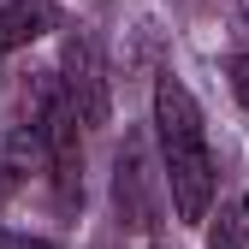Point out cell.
Listing matches in <instances>:
<instances>
[{"instance_id": "3957f363", "label": "cell", "mask_w": 249, "mask_h": 249, "mask_svg": "<svg viewBox=\"0 0 249 249\" xmlns=\"http://www.w3.org/2000/svg\"><path fill=\"white\" fill-rule=\"evenodd\" d=\"M48 24H53V6H48V0H6V6H0V48L36 42Z\"/></svg>"}, {"instance_id": "7a4b0ae2", "label": "cell", "mask_w": 249, "mask_h": 249, "mask_svg": "<svg viewBox=\"0 0 249 249\" xmlns=\"http://www.w3.org/2000/svg\"><path fill=\"white\" fill-rule=\"evenodd\" d=\"M59 101L77 124H107V77H101V59L83 36L66 42V77H59Z\"/></svg>"}, {"instance_id": "52a82bcc", "label": "cell", "mask_w": 249, "mask_h": 249, "mask_svg": "<svg viewBox=\"0 0 249 249\" xmlns=\"http://www.w3.org/2000/svg\"><path fill=\"white\" fill-rule=\"evenodd\" d=\"M237 220H243V249H249V196H243V213H237Z\"/></svg>"}, {"instance_id": "6da1fadb", "label": "cell", "mask_w": 249, "mask_h": 249, "mask_svg": "<svg viewBox=\"0 0 249 249\" xmlns=\"http://www.w3.org/2000/svg\"><path fill=\"white\" fill-rule=\"evenodd\" d=\"M154 137H160V178H166V190H172L178 220L184 226H202L220 172H213V148H208L202 107H196V95L172 71L154 83Z\"/></svg>"}, {"instance_id": "9c48e42d", "label": "cell", "mask_w": 249, "mask_h": 249, "mask_svg": "<svg viewBox=\"0 0 249 249\" xmlns=\"http://www.w3.org/2000/svg\"><path fill=\"white\" fill-rule=\"evenodd\" d=\"M237 6H243V24H249V0H237Z\"/></svg>"}, {"instance_id": "ba28073f", "label": "cell", "mask_w": 249, "mask_h": 249, "mask_svg": "<svg viewBox=\"0 0 249 249\" xmlns=\"http://www.w3.org/2000/svg\"><path fill=\"white\" fill-rule=\"evenodd\" d=\"M12 196V172H0V202H6Z\"/></svg>"}, {"instance_id": "8992f818", "label": "cell", "mask_w": 249, "mask_h": 249, "mask_svg": "<svg viewBox=\"0 0 249 249\" xmlns=\"http://www.w3.org/2000/svg\"><path fill=\"white\" fill-rule=\"evenodd\" d=\"M0 249H53L48 237H24V231H6L0 226Z\"/></svg>"}, {"instance_id": "277c9868", "label": "cell", "mask_w": 249, "mask_h": 249, "mask_svg": "<svg viewBox=\"0 0 249 249\" xmlns=\"http://www.w3.org/2000/svg\"><path fill=\"white\" fill-rule=\"evenodd\" d=\"M226 226H213V249H243V220L237 213H220Z\"/></svg>"}, {"instance_id": "5b68a950", "label": "cell", "mask_w": 249, "mask_h": 249, "mask_svg": "<svg viewBox=\"0 0 249 249\" xmlns=\"http://www.w3.org/2000/svg\"><path fill=\"white\" fill-rule=\"evenodd\" d=\"M226 77H231V95L249 107V53H237V59H231V66H226Z\"/></svg>"}]
</instances>
